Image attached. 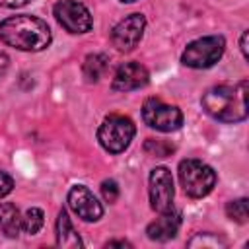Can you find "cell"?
<instances>
[{
    "label": "cell",
    "mask_w": 249,
    "mask_h": 249,
    "mask_svg": "<svg viewBox=\"0 0 249 249\" xmlns=\"http://www.w3.org/2000/svg\"><path fill=\"white\" fill-rule=\"evenodd\" d=\"M247 80L233 86H212L202 93V109L220 123H239L247 119Z\"/></svg>",
    "instance_id": "obj_1"
},
{
    "label": "cell",
    "mask_w": 249,
    "mask_h": 249,
    "mask_svg": "<svg viewBox=\"0 0 249 249\" xmlns=\"http://www.w3.org/2000/svg\"><path fill=\"white\" fill-rule=\"evenodd\" d=\"M51 27L41 18L21 14L6 18L0 23V41L18 51L37 53L51 45Z\"/></svg>",
    "instance_id": "obj_2"
},
{
    "label": "cell",
    "mask_w": 249,
    "mask_h": 249,
    "mask_svg": "<svg viewBox=\"0 0 249 249\" xmlns=\"http://www.w3.org/2000/svg\"><path fill=\"white\" fill-rule=\"evenodd\" d=\"M179 181H181L183 191L191 198H202L214 189L216 171L208 163L189 158L179 163Z\"/></svg>",
    "instance_id": "obj_3"
},
{
    "label": "cell",
    "mask_w": 249,
    "mask_h": 249,
    "mask_svg": "<svg viewBox=\"0 0 249 249\" xmlns=\"http://www.w3.org/2000/svg\"><path fill=\"white\" fill-rule=\"evenodd\" d=\"M134 134H136V126L128 117H124V115H109L99 124L97 140H99L101 148L107 150L109 154H121V152H124L128 148V144L132 142Z\"/></svg>",
    "instance_id": "obj_4"
},
{
    "label": "cell",
    "mask_w": 249,
    "mask_h": 249,
    "mask_svg": "<svg viewBox=\"0 0 249 249\" xmlns=\"http://www.w3.org/2000/svg\"><path fill=\"white\" fill-rule=\"evenodd\" d=\"M226 51V39L222 35H208L191 41L183 54L181 62L189 68H210L214 66Z\"/></svg>",
    "instance_id": "obj_5"
},
{
    "label": "cell",
    "mask_w": 249,
    "mask_h": 249,
    "mask_svg": "<svg viewBox=\"0 0 249 249\" xmlns=\"http://www.w3.org/2000/svg\"><path fill=\"white\" fill-rule=\"evenodd\" d=\"M142 119L150 128L160 132H173L183 124V113L179 107L163 103L160 97H148L142 105Z\"/></svg>",
    "instance_id": "obj_6"
},
{
    "label": "cell",
    "mask_w": 249,
    "mask_h": 249,
    "mask_svg": "<svg viewBox=\"0 0 249 249\" xmlns=\"http://www.w3.org/2000/svg\"><path fill=\"white\" fill-rule=\"evenodd\" d=\"M53 14L56 21L68 31V33H88L93 25L89 10L76 0H60L54 4Z\"/></svg>",
    "instance_id": "obj_7"
},
{
    "label": "cell",
    "mask_w": 249,
    "mask_h": 249,
    "mask_svg": "<svg viewBox=\"0 0 249 249\" xmlns=\"http://www.w3.org/2000/svg\"><path fill=\"white\" fill-rule=\"evenodd\" d=\"M150 206L156 212H167L173 210V196H175V187H173V177L171 171L163 165H158L150 173Z\"/></svg>",
    "instance_id": "obj_8"
},
{
    "label": "cell",
    "mask_w": 249,
    "mask_h": 249,
    "mask_svg": "<svg viewBox=\"0 0 249 249\" xmlns=\"http://www.w3.org/2000/svg\"><path fill=\"white\" fill-rule=\"evenodd\" d=\"M144 29H146V18L142 14H130L113 27L111 43L113 47H117V51L128 53L140 43Z\"/></svg>",
    "instance_id": "obj_9"
},
{
    "label": "cell",
    "mask_w": 249,
    "mask_h": 249,
    "mask_svg": "<svg viewBox=\"0 0 249 249\" xmlns=\"http://www.w3.org/2000/svg\"><path fill=\"white\" fill-rule=\"evenodd\" d=\"M70 210L84 222H97L103 216V206L86 185H74L68 191Z\"/></svg>",
    "instance_id": "obj_10"
},
{
    "label": "cell",
    "mask_w": 249,
    "mask_h": 249,
    "mask_svg": "<svg viewBox=\"0 0 249 249\" xmlns=\"http://www.w3.org/2000/svg\"><path fill=\"white\" fill-rule=\"evenodd\" d=\"M148 80H150V74L146 66H142L140 62H124L117 68L111 88L115 91H132V89L144 88Z\"/></svg>",
    "instance_id": "obj_11"
},
{
    "label": "cell",
    "mask_w": 249,
    "mask_h": 249,
    "mask_svg": "<svg viewBox=\"0 0 249 249\" xmlns=\"http://www.w3.org/2000/svg\"><path fill=\"white\" fill-rule=\"evenodd\" d=\"M181 226V214L167 210V212H160V218H156L152 224H148L146 228V235L152 241H167L171 237L177 235Z\"/></svg>",
    "instance_id": "obj_12"
},
{
    "label": "cell",
    "mask_w": 249,
    "mask_h": 249,
    "mask_svg": "<svg viewBox=\"0 0 249 249\" xmlns=\"http://www.w3.org/2000/svg\"><path fill=\"white\" fill-rule=\"evenodd\" d=\"M56 245L58 247H68V249H76V247L84 245L78 231L74 230V226L68 218V212L64 208L58 212V218H56Z\"/></svg>",
    "instance_id": "obj_13"
},
{
    "label": "cell",
    "mask_w": 249,
    "mask_h": 249,
    "mask_svg": "<svg viewBox=\"0 0 249 249\" xmlns=\"http://www.w3.org/2000/svg\"><path fill=\"white\" fill-rule=\"evenodd\" d=\"M0 230L8 237H18L21 233V214L16 204L12 202L0 204Z\"/></svg>",
    "instance_id": "obj_14"
},
{
    "label": "cell",
    "mask_w": 249,
    "mask_h": 249,
    "mask_svg": "<svg viewBox=\"0 0 249 249\" xmlns=\"http://www.w3.org/2000/svg\"><path fill=\"white\" fill-rule=\"evenodd\" d=\"M107 68H109V56L103 53L88 54L84 58V64H82V72H84L88 82H97L107 72Z\"/></svg>",
    "instance_id": "obj_15"
},
{
    "label": "cell",
    "mask_w": 249,
    "mask_h": 249,
    "mask_svg": "<svg viewBox=\"0 0 249 249\" xmlns=\"http://www.w3.org/2000/svg\"><path fill=\"white\" fill-rule=\"evenodd\" d=\"M45 224V214L41 208H27L25 214L21 216V231L35 235Z\"/></svg>",
    "instance_id": "obj_16"
},
{
    "label": "cell",
    "mask_w": 249,
    "mask_h": 249,
    "mask_svg": "<svg viewBox=\"0 0 249 249\" xmlns=\"http://www.w3.org/2000/svg\"><path fill=\"white\" fill-rule=\"evenodd\" d=\"M226 214L230 220L237 222V224H245L249 210H247V198H237V200H230L226 204Z\"/></svg>",
    "instance_id": "obj_17"
},
{
    "label": "cell",
    "mask_w": 249,
    "mask_h": 249,
    "mask_svg": "<svg viewBox=\"0 0 249 249\" xmlns=\"http://www.w3.org/2000/svg\"><path fill=\"white\" fill-rule=\"evenodd\" d=\"M189 247H212V249H218V247H226V241L214 233H196L191 241H189Z\"/></svg>",
    "instance_id": "obj_18"
},
{
    "label": "cell",
    "mask_w": 249,
    "mask_h": 249,
    "mask_svg": "<svg viewBox=\"0 0 249 249\" xmlns=\"http://www.w3.org/2000/svg\"><path fill=\"white\" fill-rule=\"evenodd\" d=\"M144 150L152 156H158V158H165L173 152V146L163 142V140H156V138H148L146 144H144Z\"/></svg>",
    "instance_id": "obj_19"
},
{
    "label": "cell",
    "mask_w": 249,
    "mask_h": 249,
    "mask_svg": "<svg viewBox=\"0 0 249 249\" xmlns=\"http://www.w3.org/2000/svg\"><path fill=\"white\" fill-rule=\"evenodd\" d=\"M101 195L107 202H115L119 198V185L113 179H105L101 183Z\"/></svg>",
    "instance_id": "obj_20"
},
{
    "label": "cell",
    "mask_w": 249,
    "mask_h": 249,
    "mask_svg": "<svg viewBox=\"0 0 249 249\" xmlns=\"http://www.w3.org/2000/svg\"><path fill=\"white\" fill-rule=\"evenodd\" d=\"M12 189H14V179L8 173L0 171V198L6 196L8 193H12Z\"/></svg>",
    "instance_id": "obj_21"
},
{
    "label": "cell",
    "mask_w": 249,
    "mask_h": 249,
    "mask_svg": "<svg viewBox=\"0 0 249 249\" xmlns=\"http://www.w3.org/2000/svg\"><path fill=\"white\" fill-rule=\"evenodd\" d=\"M29 0H0V6L2 8H21L25 6Z\"/></svg>",
    "instance_id": "obj_22"
},
{
    "label": "cell",
    "mask_w": 249,
    "mask_h": 249,
    "mask_svg": "<svg viewBox=\"0 0 249 249\" xmlns=\"http://www.w3.org/2000/svg\"><path fill=\"white\" fill-rule=\"evenodd\" d=\"M247 37H249V31H243V33H241V39H239V49H241L243 58L249 56V54H247Z\"/></svg>",
    "instance_id": "obj_23"
},
{
    "label": "cell",
    "mask_w": 249,
    "mask_h": 249,
    "mask_svg": "<svg viewBox=\"0 0 249 249\" xmlns=\"http://www.w3.org/2000/svg\"><path fill=\"white\" fill-rule=\"evenodd\" d=\"M8 64H10V58H8V54H6V53H0V78L6 74V70H8Z\"/></svg>",
    "instance_id": "obj_24"
},
{
    "label": "cell",
    "mask_w": 249,
    "mask_h": 249,
    "mask_svg": "<svg viewBox=\"0 0 249 249\" xmlns=\"http://www.w3.org/2000/svg\"><path fill=\"white\" fill-rule=\"evenodd\" d=\"M115 245H117V247H130L128 241H109V243H107V247H115Z\"/></svg>",
    "instance_id": "obj_25"
},
{
    "label": "cell",
    "mask_w": 249,
    "mask_h": 249,
    "mask_svg": "<svg viewBox=\"0 0 249 249\" xmlns=\"http://www.w3.org/2000/svg\"><path fill=\"white\" fill-rule=\"evenodd\" d=\"M121 2H136V0H121Z\"/></svg>",
    "instance_id": "obj_26"
}]
</instances>
